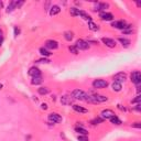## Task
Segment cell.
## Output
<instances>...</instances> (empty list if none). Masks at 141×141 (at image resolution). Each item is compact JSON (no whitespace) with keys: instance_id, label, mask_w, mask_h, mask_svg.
I'll return each mask as SVG.
<instances>
[{"instance_id":"obj_1","label":"cell","mask_w":141,"mask_h":141,"mask_svg":"<svg viewBox=\"0 0 141 141\" xmlns=\"http://www.w3.org/2000/svg\"><path fill=\"white\" fill-rule=\"evenodd\" d=\"M86 101L91 102V104H99V102H105L108 100V98L106 96H102V95H87L86 97Z\"/></svg>"},{"instance_id":"obj_2","label":"cell","mask_w":141,"mask_h":141,"mask_svg":"<svg viewBox=\"0 0 141 141\" xmlns=\"http://www.w3.org/2000/svg\"><path fill=\"white\" fill-rule=\"evenodd\" d=\"M72 97L74 99H78V100H85L87 97V94L85 92L81 91V89H74L72 92Z\"/></svg>"},{"instance_id":"obj_3","label":"cell","mask_w":141,"mask_h":141,"mask_svg":"<svg viewBox=\"0 0 141 141\" xmlns=\"http://www.w3.org/2000/svg\"><path fill=\"white\" fill-rule=\"evenodd\" d=\"M130 78H131V82H132L133 84H136V85H140V83H141V73L139 72V70H134V72L131 73Z\"/></svg>"},{"instance_id":"obj_4","label":"cell","mask_w":141,"mask_h":141,"mask_svg":"<svg viewBox=\"0 0 141 141\" xmlns=\"http://www.w3.org/2000/svg\"><path fill=\"white\" fill-rule=\"evenodd\" d=\"M93 86L96 89H101V88H106L108 86V83L104 81V79H95L93 82Z\"/></svg>"},{"instance_id":"obj_5","label":"cell","mask_w":141,"mask_h":141,"mask_svg":"<svg viewBox=\"0 0 141 141\" xmlns=\"http://www.w3.org/2000/svg\"><path fill=\"white\" fill-rule=\"evenodd\" d=\"M108 7H109V4L106 2H97L95 4V7H94V11H102L104 12Z\"/></svg>"},{"instance_id":"obj_6","label":"cell","mask_w":141,"mask_h":141,"mask_svg":"<svg viewBox=\"0 0 141 141\" xmlns=\"http://www.w3.org/2000/svg\"><path fill=\"white\" fill-rule=\"evenodd\" d=\"M75 46L77 48V50L78 49L79 50H87V49H89V44L87 43L86 41H84V40H77Z\"/></svg>"},{"instance_id":"obj_7","label":"cell","mask_w":141,"mask_h":141,"mask_svg":"<svg viewBox=\"0 0 141 141\" xmlns=\"http://www.w3.org/2000/svg\"><path fill=\"white\" fill-rule=\"evenodd\" d=\"M127 79V75H126V73H124V72H120V73H117L115 76H114V82H118V83H123V82H125Z\"/></svg>"},{"instance_id":"obj_8","label":"cell","mask_w":141,"mask_h":141,"mask_svg":"<svg viewBox=\"0 0 141 141\" xmlns=\"http://www.w3.org/2000/svg\"><path fill=\"white\" fill-rule=\"evenodd\" d=\"M49 120L52 121L53 124H59L62 121V117H61L59 114H55V112H52V114L49 115Z\"/></svg>"},{"instance_id":"obj_9","label":"cell","mask_w":141,"mask_h":141,"mask_svg":"<svg viewBox=\"0 0 141 141\" xmlns=\"http://www.w3.org/2000/svg\"><path fill=\"white\" fill-rule=\"evenodd\" d=\"M45 48L50 50H56L59 48V43L54 40H48L45 42Z\"/></svg>"},{"instance_id":"obj_10","label":"cell","mask_w":141,"mask_h":141,"mask_svg":"<svg viewBox=\"0 0 141 141\" xmlns=\"http://www.w3.org/2000/svg\"><path fill=\"white\" fill-rule=\"evenodd\" d=\"M111 27L116 28V29H120V30H125L127 28V23L124 21V20H120V21H115L112 22Z\"/></svg>"},{"instance_id":"obj_11","label":"cell","mask_w":141,"mask_h":141,"mask_svg":"<svg viewBox=\"0 0 141 141\" xmlns=\"http://www.w3.org/2000/svg\"><path fill=\"white\" fill-rule=\"evenodd\" d=\"M101 41L106 46H108V48H115L116 46V41L112 39H109V37H102Z\"/></svg>"},{"instance_id":"obj_12","label":"cell","mask_w":141,"mask_h":141,"mask_svg":"<svg viewBox=\"0 0 141 141\" xmlns=\"http://www.w3.org/2000/svg\"><path fill=\"white\" fill-rule=\"evenodd\" d=\"M99 18L101 19V20H104V21H111L112 19H114V16H112L110 12L104 11V12H100Z\"/></svg>"},{"instance_id":"obj_13","label":"cell","mask_w":141,"mask_h":141,"mask_svg":"<svg viewBox=\"0 0 141 141\" xmlns=\"http://www.w3.org/2000/svg\"><path fill=\"white\" fill-rule=\"evenodd\" d=\"M114 116H115V112L110 109H105L101 111V117L105 119H110L111 117H114Z\"/></svg>"},{"instance_id":"obj_14","label":"cell","mask_w":141,"mask_h":141,"mask_svg":"<svg viewBox=\"0 0 141 141\" xmlns=\"http://www.w3.org/2000/svg\"><path fill=\"white\" fill-rule=\"evenodd\" d=\"M29 75L33 77H40L41 76V70L37 68V67H31L30 70H29Z\"/></svg>"},{"instance_id":"obj_15","label":"cell","mask_w":141,"mask_h":141,"mask_svg":"<svg viewBox=\"0 0 141 141\" xmlns=\"http://www.w3.org/2000/svg\"><path fill=\"white\" fill-rule=\"evenodd\" d=\"M73 100H74V98L70 97V96H63L62 98H61V102H62L63 105H65V106L70 105L73 102Z\"/></svg>"},{"instance_id":"obj_16","label":"cell","mask_w":141,"mask_h":141,"mask_svg":"<svg viewBox=\"0 0 141 141\" xmlns=\"http://www.w3.org/2000/svg\"><path fill=\"white\" fill-rule=\"evenodd\" d=\"M73 109L76 111V112H79V114H86V112H88V110L86 109V108H83L82 106H78V105H73Z\"/></svg>"},{"instance_id":"obj_17","label":"cell","mask_w":141,"mask_h":141,"mask_svg":"<svg viewBox=\"0 0 141 141\" xmlns=\"http://www.w3.org/2000/svg\"><path fill=\"white\" fill-rule=\"evenodd\" d=\"M60 11H61V8L59 6H56V4H54V6H52L50 8V15L51 16L57 15V13H60Z\"/></svg>"},{"instance_id":"obj_18","label":"cell","mask_w":141,"mask_h":141,"mask_svg":"<svg viewBox=\"0 0 141 141\" xmlns=\"http://www.w3.org/2000/svg\"><path fill=\"white\" fill-rule=\"evenodd\" d=\"M75 131L78 132L81 136H87L88 134V131L85 128H83V127H76V128H75Z\"/></svg>"},{"instance_id":"obj_19","label":"cell","mask_w":141,"mask_h":141,"mask_svg":"<svg viewBox=\"0 0 141 141\" xmlns=\"http://www.w3.org/2000/svg\"><path fill=\"white\" fill-rule=\"evenodd\" d=\"M79 16H81L84 20H86L87 22H91L92 21V17L88 15V13H86L85 11H79Z\"/></svg>"},{"instance_id":"obj_20","label":"cell","mask_w":141,"mask_h":141,"mask_svg":"<svg viewBox=\"0 0 141 141\" xmlns=\"http://www.w3.org/2000/svg\"><path fill=\"white\" fill-rule=\"evenodd\" d=\"M112 91H115V92H120L121 91V88H123V86H121V84L118 83V82H114L112 83Z\"/></svg>"},{"instance_id":"obj_21","label":"cell","mask_w":141,"mask_h":141,"mask_svg":"<svg viewBox=\"0 0 141 141\" xmlns=\"http://www.w3.org/2000/svg\"><path fill=\"white\" fill-rule=\"evenodd\" d=\"M118 41L120 42L121 44H123V46H125V48H127V46H129V45H130V40L126 39V37H119Z\"/></svg>"},{"instance_id":"obj_22","label":"cell","mask_w":141,"mask_h":141,"mask_svg":"<svg viewBox=\"0 0 141 141\" xmlns=\"http://www.w3.org/2000/svg\"><path fill=\"white\" fill-rule=\"evenodd\" d=\"M16 2L17 1H11L10 3H9V6H8V8H7V12L9 13V12H12L15 9H17V6H16Z\"/></svg>"},{"instance_id":"obj_23","label":"cell","mask_w":141,"mask_h":141,"mask_svg":"<svg viewBox=\"0 0 141 141\" xmlns=\"http://www.w3.org/2000/svg\"><path fill=\"white\" fill-rule=\"evenodd\" d=\"M64 37H65V40H67V41H72L73 40V32H70V31H66V32H64Z\"/></svg>"},{"instance_id":"obj_24","label":"cell","mask_w":141,"mask_h":141,"mask_svg":"<svg viewBox=\"0 0 141 141\" xmlns=\"http://www.w3.org/2000/svg\"><path fill=\"white\" fill-rule=\"evenodd\" d=\"M37 92H39V94H41V95H46V94L50 93V89L48 87H41L37 89Z\"/></svg>"},{"instance_id":"obj_25","label":"cell","mask_w":141,"mask_h":141,"mask_svg":"<svg viewBox=\"0 0 141 141\" xmlns=\"http://www.w3.org/2000/svg\"><path fill=\"white\" fill-rule=\"evenodd\" d=\"M110 123L114 124V125H121V120L118 118V117L114 116V117H111L110 118Z\"/></svg>"},{"instance_id":"obj_26","label":"cell","mask_w":141,"mask_h":141,"mask_svg":"<svg viewBox=\"0 0 141 141\" xmlns=\"http://www.w3.org/2000/svg\"><path fill=\"white\" fill-rule=\"evenodd\" d=\"M79 9H77V8H70V10H69V12H70V15H72L73 17H76V16H79Z\"/></svg>"},{"instance_id":"obj_27","label":"cell","mask_w":141,"mask_h":141,"mask_svg":"<svg viewBox=\"0 0 141 141\" xmlns=\"http://www.w3.org/2000/svg\"><path fill=\"white\" fill-rule=\"evenodd\" d=\"M88 27H89V29L93 30V31H97L98 29H99V27H98L97 24H95V23H94L93 21L88 22Z\"/></svg>"},{"instance_id":"obj_28","label":"cell","mask_w":141,"mask_h":141,"mask_svg":"<svg viewBox=\"0 0 141 141\" xmlns=\"http://www.w3.org/2000/svg\"><path fill=\"white\" fill-rule=\"evenodd\" d=\"M31 83L33 84V85H39V84L42 83V77L41 76L40 77H33V78H32V81H31Z\"/></svg>"},{"instance_id":"obj_29","label":"cell","mask_w":141,"mask_h":141,"mask_svg":"<svg viewBox=\"0 0 141 141\" xmlns=\"http://www.w3.org/2000/svg\"><path fill=\"white\" fill-rule=\"evenodd\" d=\"M68 50H69V52L70 53H73V54H78V50H77V48L75 45H70V46H68Z\"/></svg>"},{"instance_id":"obj_30","label":"cell","mask_w":141,"mask_h":141,"mask_svg":"<svg viewBox=\"0 0 141 141\" xmlns=\"http://www.w3.org/2000/svg\"><path fill=\"white\" fill-rule=\"evenodd\" d=\"M40 53H41V55H43V56H50L51 55L50 51H48V50L44 49V48H41L40 49Z\"/></svg>"},{"instance_id":"obj_31","label":"cell","mask_w":141,"mask_h":141,"mask_svg":"<svg viewBox=\"0 0 141 141\" xmlns=\"http://www.w3.org/2000/svg\"><path fill=\"white\" fill-rule=\"evenodd\" d=\"M36 63H45V64H48V63H50V60H48V59H40V60L36 61Z\"/></svg>"},{"instance_id":"obj_32","label":"cell","mask_w":141,"mask_h":141,"mask_svg":"<svg viewBox=\"0 0 141 141\" xmlns=\"http://www.w3.org/2000/svg\"><path fill=\"white\" fill-rule=\"evenodd\" d=\"M101 121H102V119H100V118H96V119L92 120V124H93V125H98V124H100Z\"/></svg>"},{"instance_id":"obj_33","label":"cell","mask_w":141,"mask_h":141,"mask_svg":"<svg viewBox=\"0 0 141 141\" xmlns=\"http://www.w3.org/2000/svg\"><path fill=\"white\" fill-rule=\"evenodd\" d=\"M78 141H88V138L87 136H78Z\"/></svg>"},{"instance_id":"obj_34","label":"cell","mask_w":141,"mask_h":141,"mask_svg":"<svg viewBox=\"0 0 141 141\" xmlns=\"http://www.w3.org/2000/svg\"><path fill=\"white\" fill-rule=\"evenodd\" d=\"M140 99H141V97H140V95H138V96L136 97L132 101H131V102H132V104H134V102H137V104H139V102H140Z\"/></svg>"},{"instance_id":"obj_35","label":"cell","mask_w":141,"mask_h":141,"mask_svg":"<svg viewBox=\"0 0 141 141\" xmlns=\"http://www.w3.org/2000/svg\"><path fill=\"white\" fill-rule=\"evenodd\" d=\"M20 34V29L18 27H15V35H19Z\"/></svg>"},{"instance_id":"obj_36","label":"cell","mask_w":141,"mask_h":141,"mask_svg":"<svg viewBox=\"0 0 141 141\" xmlns=\"http://www.w3.org/2000/svg\"><path fill=\"white\" fill-rule=\"evenodd\" d=\"M132 127H134V128H141V124L140 123H134V124H132Z\"/></svg>"},{"instance_id":"obj_37","label":"cell","mask_w":141,"mask_h":141,"mask_svg":"<svg viewBox=\"0 0 141 141\" xmlns=\"http://www.w3.org/2000/svg\"><path fill=\"white\" fill-rule=\"evenodd\" d=\"M41 108H42V109H44V110H46V109H48V105H46V104H42Z\"/></svg>"},{"instance_id":"obj_38","label":"cell","mask_w":141,"mask_h":141,"mask_svg":"<svg viewBox=\"0 0 141 141\" xmlns=\"http://www.w3.org/2000/svg\"><path fill=\"white\" fill-rule=\"evenodd\" d=\"M3 43V36L1 35V33H0V45H1Z\"/></svg>"},{"instance_id":"obj_39","label":"cell","mask_w":141,"mask_h":141,"mask_svg":"<svg viewBox=\"0 0 141 141\" xmlns=\"http://www.w3.org/2000/svg\"><path fill=\"white\" fill-rule=\"evenodd\" d=\"M136 110H138V111H140V110H141V108H140V104H138V105H137V107H136Z\"/></svg>"},{"instance_id":"obj_40","label":"cell","mask_w":141,"mask_h":141,"mask_svg":"<svg viewBox=\"0 0 141 141\" xmlns=\"http://www.w3.org/2000/svg\"><path fill=\"white\" fill-rule=\"evenodd\" d=\"M2 7H3V2H2V1H0V9H1Z\"/></svg>"},{"instance_id":"obj_41","label":"cell","mask_w":141,"mask_h":141,"mask_svg":"<svg viewBox=\"0 0 141 141\" xmlns=\"http://www.w3.org/2000/svg\"><path fill=\"white\" fill-rule=\"evenodd\" d=\"M2 88V84H0V89H1Z\"/></svg>"},{"instance_id":"obj_42","label":"cell","mask_w":141,"mask_h":141,"mask_svg":"<svg viewBox=\"0 0 141 141\" xmlns=\"http://www.w3.org/2000/svg\"><path fill=\"white\" fill-rule=\"evenodd\" d=\"M0 33H1V31H0Z\"/></svg>"}]
</instances>
